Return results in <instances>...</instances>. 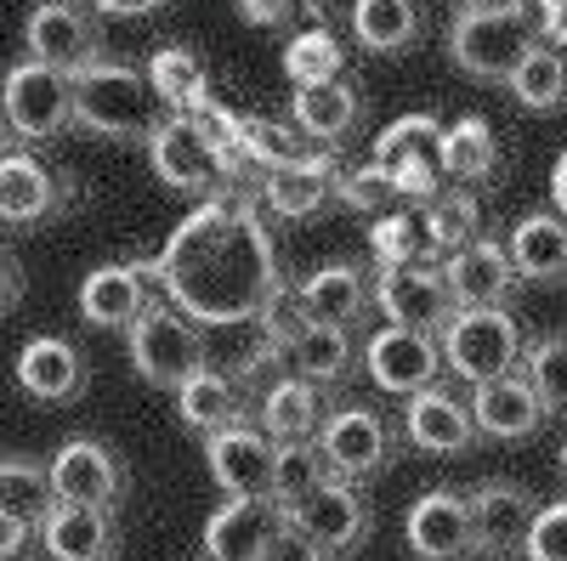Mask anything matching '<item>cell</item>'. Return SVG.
<instances>
[{"label":"cell","instance_id":"1","mask_svg":"<svg viewBox=\"0 0 567 561\" xmlns=\"http://www.w3.org/2000/svg\"><path fill=\"white\" fill-rule=\"evenodd\" d=\"M159 290L205 330H239L267 312L290 284L278 267V245L256 210V187H221L199 199L171 239L154 250Z\"/></svg>","mask_w":567,"mask_h":561},{"label":"cell","instance_id":"2","mask_svg":"<svg viewBox=\"0 0 567 561\" xmlns=\"http://www.w3.org/2000/svg\"><path fill=\"white\" fill-rule=\"evenodd\" d=\"M165 120V103L148 80L125 58H103L74 74V131L103 136V143H148Z\"/></svg>","mask_w":567,"mask_h":561},{"label":"cell","instance_id":"3","mask_svg":"<svg viewBox=\"0 0 567 561\" xmlns=\"http://www.w3.org/2000/svg\"><path fill=\"white\" fill-rule=\"evenodd\" d=\"M539 52V40L516 0H483V7H460L449 23V58L460 74L483 85H511V74Z\"/></svg>","mask_w":567,"mask_h":561},{"label":"cell","instance_id":"4","mask_svg":"<svg viewBox=\"0 0 567 561\" xmlns=\"http://www.w3.org/2000/svg\"><path fill=\"white\" fill-rule=\"evenodd\" d=\"M125 352H131V368L142 374L148 386L159 392H182L194 374L210 363V341H205V323H194L182 307L171 301H154L142 312L131 330H125Z\"/></svg>","mask_w":567,"mask_h":561},{"label":"cell","instance_id":"5","mask_svg":"<svg viewBox=\"0 0 567 561\" xmlns=\"http://www.w3.org/2000/svg\"><path fill=\"white\" fill-rule=\"evenodd\" d=\"M528 335L523 323L511 318V307H460L454 323L443 330V357L465 386L483 381H505V374H523L528 363Z\"/></svg>","mask_w":567,"mask_h":561},{"label":"cell","instance_id":"6","mask_svg":"<svg viewBox=\"0 0 567 561\" xmlns=\"http://www.w3.org/2000/svg\"><path fill=\"white\" fill-rule=\"evenodd\" d=\"M23 58L58 69V74H80L91 63H103V12L91 0H34L23 18Z\"/></svg>","mask_w":567,"mask_h":561},{"label":"cell","instance_id":"7","mask_svg":"<svg viewBox=\"0 0 567 561\" xmlns=\"http://www.w3.org/2000/svg\"><path fill=\"white\" fill-rule=\"evenodd\" d=\"M0 108H7L18 143H58L63 131H74V74L23 58L0 80Z\"/></svg>","mask_w":567,"mask_h":561},{"label":"cell","instance_id":"8","mask_svg":"<svg viewBox=\"0 0 567 561\" xmlns=\"http://www.w3.org/2000/svg\"><path fill=\"white\" fill-rule=\"evenodd\" d=\"M318 448L329 459V477L369 482V477L392 471L398 432L374 408H363V403H336V408H329V419H323V432H318Z\"/></svg>","mask_w":567,"mask_h":561},{"label":"cell","instance_id":"9","mask_svg":"<svg viewBox=\"0 0 567 561\" xmlns=\"http://www.w3.org/2000/svg\"><path fill=\"white\" fill-rule=\"evenodd\" d=\"M443 368H449L443 341L420 335V330H398V323H381L363 346V374L392 397H420V392L443 386Z\"/></svg>","mask_w":567,"mask_h":561},{"label":"cell","instance_id":"10","mask_svg":"<svg viewBox=\"0 0 567 561\" xmlns=\"http://www.w3.org/2000/svg\"><path fill=\"white\" fill-rule=\"evenodd\" d=\"M374 307H381L386 323H398V330H420V335H437V341L460 312L449 278H443V261L374 272Z\"/></svg>","mask_w":567,"mask_h":561},{"label":"cell","instance_id":"11","mask_svg":"<svg viewBox=\"0 0 567 561\" xmlns=\"http://www.w3.org/2000/svg\"><path fill=\"white\" fill-rule=\"evenodd\" d=\"M74 205V181L52 170L40 154L12 148L0 159V227L7 232H34L45 221H58Z\"/></svg>","mask_w":567,"mask_h":561},{"label":"cell","instance_id":"12","mask_svg":"<svg viewBox=\"0 0 567 561\" xmlns=\"http://www.w3.org/2000/svg\"><path fill=\"white\" fill-rule=\"evenodd\" d=\"M142 148H148V165H154V176L171 187V194L210 199V194H221V187H227L216 148L205 143V131L187 120V114H165Z\"/></svg>","mask_w":567,"mask_h":561},{"label":"cell","instance_id":"13","mask_svg":"<svg viewBox=\"0 0 567 561\" xmlns=\"http://www.w3.org/2000/svg\"><path fill=\"white\" fill-rule=\"evenodd\" d=\"M154 301H159L154 256L148 261H109L97 272H85V284H80V318L91 330H114V335H125Z\"/></svg>","mask_w":567,"mask_h":561},{"label":"cell","instance_id":"14","mask_svg":"<svg viewBox=\"0 0 567 561\" xmlns=\"http://www.w3.org/2000/svg\"><path fill=\"white\" fill-rule=\"evenodd\" d=\"M284 517H290V528H301L312 544H323L329 555L363 550L369 544V528H374L369 499L358 494V482H341V477H329L323 488H312L301 505L284 510Z\"/></svg>","mask_w":567,"mask_h":561},{"label":"cell","instance_id":"15","mask_svg":"<svg viewBox=\"0 0 567 561\" xmlns=\"http://www.w3.org/2000/svg\"><path fill=\"white\" fill-rule=\"evenodd\" d=\"M205 459H210V477L227 499H272V471H278V443L239 419L216 437H205Z\"/></svg>","mask_w":567,"mask_h":561},{"label":"cell","instance_id":"16","mask_svg":"<svg viewBox=\"0 0 567 561\" xmlns=\"http://www.w3.org/2000/svg\"><path fill=\"white\" fill-rule=\"evenodd\" d=\"M403 539L420 561H471L477 555V528H471V499L454 488H432L409 505Z\"/></svg>","mask_w":567,"mask_h":561},{"label":"cell","instance_id":"17","mask_svg":"<svg viewBox=\"0 0 567 561\" xmlns=\"http://www.w3.org/2000/svg\"><path fill=\"white\" fill-rule=\"evenodd\" d=\"M52 488H58V505H97V510H114L125 499V465L114 448H103L97 437H69L52 459Z\"/></svg>","mask_w":567,"mask_h":561},{"label":"cell","instance_id":"18","mask_svg":"<svg viewBox=\"0 0 567 561\" xmlns=\"http://www.w3.org/2000/svg\"><path fill=\"white\" fill-rule=\"evenodd\" d=\"M278 499H221L205 522V555L210 561H267L272 539L284 533Z\"/></svg>","mask_w":567,"mask_h":561},{"label":"cell","instance_id":"19","mask_svg":"<svg viewBox=\"0 0 567 561\" xmlns=\"http://www.w3.org/2000/svg\"><path fill=\"white\" fill-rule=\"evenodd\" d=\"M471 528H477V555H523L539 499L523 482H483L471 488Z\"/></svg>","mask_w":567,"mask_h":561},{"label":"cell","instance_id":"20","mask_svg":"<svg viewBox=\"0 0 567 561\" xmlns=\"http://www.w3.org/2000/svg\"><path fill=\"white\" fill-rule=\"evenodd\" d=\"M403 437H409L420 454L460 459V454L477 448L483 426H477V414H471L465 397H454L449 386H432V392L409 397V408H403Z\"/></svg>","mask_w":567,"mask_h":561},{"label":"cell","instance_id":"21","mask_svg":"<svg viewBox=\"0 0 567 561\" xmlns=\"http://www.w3.org/2000/svg\"><path fill=\"white\" fill-rule=\"evenodd\" d=\"M296 290H301L307 318L323 323V330H358L374 307V278L352 261H329V267L307 272Z\"/></svg>","mask_w":567,"mask_h":561},{"label":"cell","instance_id":"22","mask_svg":"<svg viewBox=\"0 0 567 561\" xmlns=\"http://www.w3.org/2000/svg\"><path fill=\"white\" fill-rule=\"evenodd\" d=\"M443 278H449V290H454L460 307H511L516 284H523L516 267H511V256H505V239H488V232L477 245L443 256Z\"/></svg>","mask_w":567,"mask_h":561},{"label":"cell","instance_id":"23","mask_svg":"<svg viewBox=\"0 0 567 561\" xmlns=\"http://www.w3.org/2000/svg\"><path fill=\"white\" fill-rule=\"evenodd\" d=\"M471 414H477L483 437L494 443H523V437H539L545 426V403L539 392L528 386V374H505V381H483L471 386Z\"/></svg>","mask_w":567,"mask_h":561},{"label":"cell","instance_id":"24","mask_svg":"<svg viewBox=\"0 0 567 561\" xmlns=\"http://www.w3.org/2000/svg\"><path fill=\"white\" fill-rule=\"evenodd\" d=\"M85 352L63 335H34L23 352H18V386L34 397V403H74L85 392Z\"/></svg>","mask_w":567,"mask_h":561},{"label":"cell","instance_id":"25","mask_svg":"<svg viewBox=\"0 0 567 561\" xmlns=\"http://www.w3.org/2000/svg\"><path fill=\"white\" fill-rule=\"evenodd\" d=\"M505 256L523 284H567V221L556 210H528L505 232Z\"/></svg>","mask_w":567,"mask_h":561},{"label":"cell","instance_id":"26","mask_svg":"<svg viewBox=\"0 0 567 561\" xmlns=\"http://www.w3.org/2000/svg\"><path fill=\"white\" fill-rule=\"evenodd\" d=\"M256 199H261L272 216H290V221L318 216L323 205L341 199V154H323V159L296 165V170H267V176L256 181Z\"/></svg>","mask_w":567,"mask_h":561},{"label":"cell","instance_id":"27","mask_svg":"<svg viewBox=\"0 0 567 561\" xmlns=\"http://www.w3.org/2000/svg\"><path fill=\"white\" fill-rule=\"evenodd\" d=\"M250 403H256V397L245 392L239 374H227V368H216V363H205L194 381L176 392L182 426L199 432V437H216V432H227V426H239V419H250Z\"/></svg>","mask_w":567,"mask_h":561},{"label":"cell","instance_id":"28","mask_svg":"<svg viewBox=\"0 0 567 561\" xmlns=\"http://www.w3.org/2000/svg\"><path fill=\"white\" fill-rule=\"evenodd\" d=\"M329 419V392L301 381V374H284L278 386L261 392L256 403V426L272 437V443H312Z\"/></svg>","mask_w":567,"mask_h":561},{"label":"cell","instance_id":"29","mask_svg":"<svg viewBox=\"0 0 567 561\" xmlns=\"http://www.w3.org/2000/svg\"><path fill=\"white\" fill-rule=\"evenodd\" d=\"M40 544L52 561H114L120 528H114V510L97 505H58L52 517L40 522Z\"/></svg>","mask_w":567,"mask_h":561},{"label":"cell","instance_id":"30","mask_svg":"<svg viewBox=\"0 0 567 561\" xmlns=\"http://www.w3.org/2000/svg\"><path fill=\"white\" fill-rule=\"evenodd\" d=\"M296 125L312 136L318 148H336L363 125V91L341 74L323 85H296Z\"/></svg>","mask_w":567,"mask_h":561},{"label":"cell","instance_id":"31","mask_svg":"<svg viewBox=\"0 0 567 561\" xmlns=\"http://www.w3.org/2000/svg\"><path fill=\"white\" fill-rule=\"evenodd\" d=\"M352 34L363 52L381 58H403L425 40V7L420 0H352Z\"/></svg>","mask_w":567,"mask_h":561},{"label":"cell","instance_id":"32","mask_svg":"<svg viewBox=\"0 0 567 561\" xmlns=\"http://www.w3.org/2000/svg\"><path fill=\"white\" fill-rule=\"evenodd\" d=\"M369 256H374V272L437 261V239H432V221H425V205H398L386 216H374L369 221Z\"/></svg>","mask_w":567,"mask_h":561},{"label":"cell","instance_id":"33","mask_svg":"<svg viewBox=\"0 0 567 561\" xmlns=\"http://www.w3.org/2000/svg\"><path fill=\"white\" fill-rule=\"evenodd\" d=\"M443 136H449V125L437 114H403L374 136V165L392 176L398 170H443Z\"/></svg>","mask_w":567,"mask_h":561},{"label":"cell","instance_id":"34","mask_svg":"<svg viewBox=\"0 0 567 561\" xmlns=\"http://www.w3.org/2000/svg\"><path fill=\"white\" fill-rule=\"evenodd\" d=\"M239 143H245V159L267 176V170H296V165H312L323 159L329 148H318L312 136L290 120H272V114H239Z\"/></svg>","mask_w":567,"mask_h":561},{"label":"cell","instance_id":"35","mask_svg":"<svg viewBox=\"0 0 567 561\" xmlns=\"http://www.w3.org/2000/svg\"><path fill=\"white\" fill-rule=\"evenodd\" d=\"M443 170L454 187H488L499 176V136L488 120L460 114L443 136Z\"/></svg>","mask_w":567,"mask_h":561},{"label":"cell","instance_id":"36","mask_svg":"<svg viewBox=\"0 0 567 561\" xmlns=\"http://www.w3.org/2000/svg\"><path fill=\"white\" fill-rule=\"evenodd\" d=\"M148 80L159 91L165 114H194L205 97H216L210 91V63L194 52V45H159V52L148 58Z\"/></svg>","mask_w":567,"mask_h":561},{"label":"cell","instance_id":"37","mask_svg":"<svg viewBox=\"0 0 567 561\" xmlns=\"http://www.w3.org/2000/svg\"><path fill=\"white\" fill-rule=\"evenodd\" d=\"M290 374H301V381L336 392L347 386V374L358 368V346H352V330H323V323H312V330L301 341H290Z\"/></svg>","mask_w":567,"mask_h":561},{"label":"cell","instance_id":"38","mask_svg":"<svg viewBox=\"0 0 567 561\" xmlns=\"http://www.w3.org/2000/svg\"><path fill=\"white\" fill-rule=\"evenodd\" d=\"M58 510V488H52V465L40 459H0V517L40 528Z\"/></svg>","mask_w":567,"mask_h":561},{"label":"cell","instance_id":"39","mask_svg":"<svg viewBox=\"0 0 567 561\" xmlns=\"http://www.w3.org/2000/svg\"><path fill=\"white\" fill-rule=\"evenodd\" d=\"M284 74L290 85H323L347 74V45L336 29H296L290 45H284Z\"/></svg>","mask_w":567,"mask_h":561},{"label":"cell","instance_id":"40","mask_svg":"<svg viewBox=\"0 0 567 561\" xmlns=\"http://www.w3.org/2000/svg\"><path fill=\"white\" fill-rule=\"evenodd\" d=\"M511 97L528 114H561L567 108V52L539 45V52L511 74Z\"/></svg>","mask_w":567,"mask_h":561},{"label":"cell","instance_id":"41","mask_svg":"<svg viewBox=\"0 0 567 561\" xmlns=\"http://www.w3.org/2000/svg\"><path fill=\"white\" fill-rule=\"evenodd\" d=\"M425 221H432L437 256H454V250H465V245H477V239H483L477 187H443V194L425 205Z\"/></svg>","mask_w":567,"mask_h":561},{"label":"cell","instance_id":"42","mask_svg":"<svg viewBox=\"0 0 567 561\" xmlns=\"http://www.w3.org/2000/svg\"><path fill=\"white\" fill-rule=\"evenodd\" d=\"M523 374H528V386L539 392L545 414H550V419H567V330L539 335V341L528 346Z\"/></svg>","mask_w":567,"mask_h":561},{"label":"cell","instance_id":"43","mask_svg":"<svg viewBox=\"0 0 567 561\" xmlns=\"http://www.w3.org/2000/svg\"><path fill=\"white\" fill-rule=\"evenodd\" d=\"M329 482V459H323V448H318V437L312 443H278V471H272V499L290 510V505H301L312 488H323Z\"/></svg>","mask_w":567,"mask_h":561},{"label":"cell","instance_id":"44","mask_svg":"<svg viewBox=\"0 0 567 561\" xmlns=\"http://www.w3.org/2000/svg\"><path fill=\"white\" fill-rule=\"evenodd\" d=\"M341 205H347V210H363V216H386V210H398V205H403L398 176L381 170L374 159L358 165V170H341Z\"/></svg>","mask_w":567,"mask_h":561},{"label":"cell","instance_id":"45","mask_svg":"<svg viewBox=\"0 0 567 561\" xmlns=\"http://www.w3.org/2000/svg\"><path fill=\"white\" fill-rule=\"evenodd\" d=\"M528 561H567V499L556 505H539L534 517V533H528Z\"/></svg>","mask_w":567,"mask_h":561},{"label":"cell","instance_id":"46","mask_svg":"<svg viewBox=\"0 0 567 561\" xmlns=\"http://www.w3.org/2000/svg\"><path fill=\"white\" fill-rule=\"evenodd\" d=\"M534 29L539 45H556V52H567V0H516Z\"/></svg>","mask_w":567,"mask_h":561},{"label":"cell","instance_id":"47","mask_svg":"<svg viewBox=\"0 0 567 561\" xmlns=\"http://www.w3.org/2000/svg\"><path fill=\"white\" fill-rule=\"evenodd\" d=\"M267 561H336V555H329L323 544H312V539H307L301 528H290V522H284V533L272 539Z\"/></svg>","mask_w":567,"mask_h":561},{"label":"cell","instance_id":"48","mask_svg":"<svg viewBox=\"0 0 567 561\" xmlns=\"http://www.w3.org/2000/svg\"><path fill=\"white\" fill-rule=\"evenodd\" d=\"M233 7H239V18L256 23V29H278L301 12V0H233Z\"/></svg>","mask_w":567,"mask_h":561},{"label":"cell","instance_id":"49","mask_svg":"<svg viewBox=\"0 0 567 561\" xmlns=\"http://www.w3.org/2000/svg\"><path fill=\"white\" fill-rule=\"evenodd\" d=\"M23 290H29V278H23V267H18V256L0 245V318L7 312H18V301H23Z\"/></svg>","mask_w":567,"mask_h":561},{"label":"cell","instance_id":"50","mask_svg":"<svg viewBox=\"0 0 567 561\" xmlns=\"http://www.w3.org/2000/svg\"><path fill=\"white\" fill-rule=\"evenodd\" d=\"M103 18H125V23H136V18H154V12H165L171 0H91Z\"/></svg>","mask_w":567,"mask_h":561},{"label":"cell","instance_id":"51","mask_svg":"<svg viewBox=\"0 0 567 561\" xmlns=\"http://www.w3.org/2000/svg\"><path fill=\"white\" fill-rule=\"evenodd\" d=\"M29 539H34V528H23V522H7V517H0V561L23 555V550H29Z\"/></svg>","mask_w":567,"mask_h":561},{"label":"cell","instance_id":"52","mask_svg":"<svg viewBox=\"0 0 567 561\" xmlns=\"http://www.w3.org/2000/svg\"><path fill=\"white\" fill-rule=\"evenodd\" d=\"M550 210L567 221V148H561L556 165H550Z\"/></svg>","mask_w":567,"mask_h":561},{"label":"cell","instance_id":"53","mask_svg":"<svg viewBox=\"0 0 567 561\" xmlns=\"http://www.w3.org/2000/svg\"><path fill=\"white\" fill-rule=\"evenodd\" d=\"M12 148H23V143H18V131H12V120H7V108H0V159H7Z\"/></svg>","mask_w":567,"mask_h":561},{"label":"cell","instance_id":"54","mask_svg":"<svg viewBox=\"0 0 567 561\" xmlns=\"http://www.w3.org/2000/svg\"><path fill=\"white\" fill-rule=\"evenodd\" d=\"M561 482H567V443H561Z\"/></svg>","mask_w":567,"mask_h":561},{"label":"cell","instance_id":"55","mask_svg":"<svg viewBox=\"0 0 567 561\" xmlns=\"http://www.w3.org/2000/svg\"><path fill=\"white\" fill-rule=\"evenodd\" d=\"M199 561H210V555H199Z\"/></svg>","mask_w":567,"mask_h":561}]
</instances>
